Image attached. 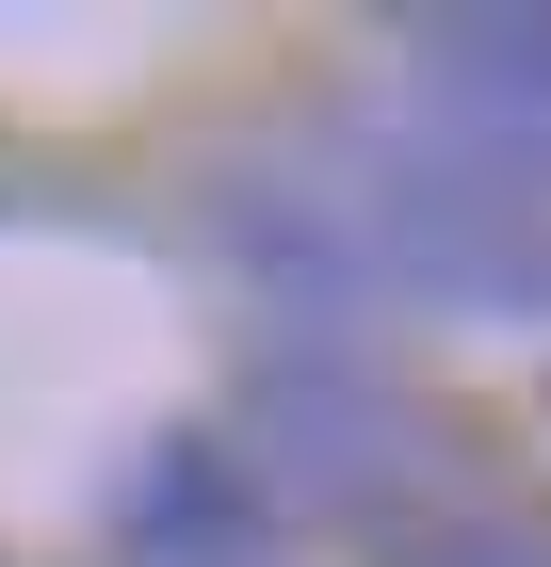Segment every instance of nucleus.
Instances as JSON below:
<instances>
[{
    "label": "nucleus",
    "instance_id": "1",
    "mask_svg": "<svg viewBox=\"0 0 551 567\" xmlns=\"http://www.w3.org/2000/svg\"><path fill=\"white\" fill-rule=\"evenodd\" d=\"M259 471L293 486V503H325V519L422 535V503L455 486V437H438L406 390L340 373V357H276V373H259Z\"/></svg>",
    "mask_w": 551,
    "mask_h": 567
},
{
    "label": "nucleus",
    "instance_id": "2",
    "mask_svg": "<svg viewBox=\"0 0 551 567\" xmlns=\"http://www.w3.org/2000/svg\"><path fill=\"white\" fill-rule=\"evenodd\" d=\"M406 33H422V97L455 114V146L551 195V17H406Z\"/></svg>",
    "mask_w": 551,
    "mask_h": 567
},
{
    "label": "nucleus",
    "instance_id": "3",
    "mask_svg": "<svg viewBox=\"0 0 551 567\" xmlns=\"http://www.w3.org/2000/svg\"><path fill=\"white\" fill-rule=\"evenodd\" d=\"M130 567H276V535H259V503L227 486L212 437L146 471V503H130Z\"/></svg>",
    "mask_w": 551,
    "mask_h": 567
},
{
    "label": "nucleus",
    "instance_id": "4",
    "mask_svg": "<svg viewBox=\"0 0 551 567\" xmlns=\"http://www.w3.org/2000/svg\"><path fill=\"white\" fill-rule=\"evenodd\" d=\"M406 567H551L535 535H487V519H455V535H406Z\"/></svg>",
    "mask_w": 551,
    "mask_h": 567
}]
</instances>
